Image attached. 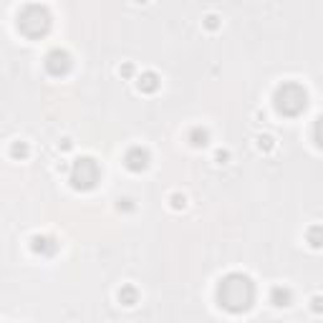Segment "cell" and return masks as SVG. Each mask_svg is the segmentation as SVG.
Returning <instances> with one entry per match:
<instances>
[{"label":"cell","mask_w":323,"mask_h":323,"mask_svg":"<svg viewBox=\"0 0 323 323\" xmlns=\"http://www.w3.org/2000/svg\"><path fill=\"white\" fill-rule=\"evenodd\" d=\"M31 250L41 258H53L58 253V240L53 235H33L31 238Z\"/></svg>","instance_id":"obj_7"},{"label":"cell","mask_w":323,"mask_h":323,"mask_svg":"<svg viewBox=\"0 0 323 323\" xmlns=\"http://www.w3.org/2000/svg\"><path fill=\"white\" fill-rule=\"evenodd\" d=\"M169 204H172V210H185L187 207V197L182 192H172L169 194Z\"/></svg>","instance_id":"obj_15"},{"label":"cell","mask_w":323,"mask_h":323,"mask_svg":"<svg viewBox=\"0 0 323 323\" xmlns=\"http://www.w3.org/2000/svg\"><path fill=\"white\" fill-rule=\"evenodd\" d=\"M270 303L275 308H288L293 303V290L288 285H273L270 288Z\"/></svg>","instance_id":"obj_9"},{"label":"cell","mask_w":323,"mask_h":323,"mask_svg":"<svg viewBox=\"0 0 323 323\" xmlns=\"http://www.w3.org/2000/svg\"><path fill=\"white\" fill-rule=\"evenodd\" d=\"M68 182L76 192H91L96 190V185L101 182V167L94 157H78L71 164V174Z\"/></svg>","instance_id":"obj_4"},{"label":"cell","mask_w":323,"mask_h":323,"mask_svg":"<svg viewBox=\"0 0 323 323\" xmlns=\"http://www.w3.org/2000/svg\"><path fill=\"white\" fill-rule=\"evenodd\" d=\"M149 162H152V154H149V149L146 146H141V144H134L129 146L127 152H124V167L134 172V174H141L146 167H149Z\"/></svg>","instance_id":"obj_6"},{"label":"cell","mask_w":323,"mask_h":323,"mask_svg":"<svg viewBox=\"0 0 323 323\" xmlns=\"http://www.w3.org/2000/svg\"><path fill=\"white\" fill-rule=\"evenodd\" d=\"M58 146H61L64 152H68V149H71L73 144H71V139H61V144H58Z\"/></svg>","instance_id":"obj_22"},{"label":"cell","mask_w":323,"mask_h":323,"mask_svg":"<svg viewBox=\"0 0 323 323\" xmlns=\"http://www.w3.org/2000/svg\"><path fill=\"white\" fill-rule=\"evenodd\" d=\"M159 86H162V78H159L154 71H144V73L136 76V89H139L141 94H157Z\"/></svg>","instance_id":"obj_8"},{"label":"cell","mask_w":323,"mask_h":323,"mask_svg":"<svg viewBox=\"0 0 323 323\" xmlns=\"http://www.w3.org/2000/svg\"><path fill=\"white\" fill-rule=\"evenodd\" d=\"M28 154H31V149H28L25 141H13V144H10V157H13V159L23 162V159H28Z\"/></svg>","instance_id":"obj_13"},{"label":"cell","mask_w":323,"mask_h":323,"mask_svg":"<svg viewBox=\"0 0 323 323\" xmlns=\"http://www.w3.org/2000/svg\"><path fill=\"white\" fill-rule=\"evenodd\" d=\"M116 207H119L122 212H131V210H134V199H131V197H119V199H116Z\"/></svg>","instance_id":"obj_18"},{"label":"cell","mask_w":323,"mask_h":323,"mask_svg":"<svg viewBox=\"0 0 323 323\" xmlns=\"http://www.w3.org/2000/svg\"><path fill=\"white\" fill-rule=\"evenodd\" d=\"M306 243L313 250H323V225H311L306 230Z\"/></svg>","instance_id":"obj_12"},{"label":"cell","mask_w":323,"mask_h":323,"mask_svg":"<svg viewBox=\"0 0 323 323\" xmlns=\"http://www.w3.org/2000/svg\"><path fill=\"white\" fill-rule=\"evenodd\" d=\"M255 298H258V290H255V283L250 275L245 273H227L220 278L217 283V290H215V301L222 311L232 313V316H240V313H248L253 306H255Z\"/></svg>","instance_id":"obj_1"},{"label":"cell","mask_w":323,"mask_h":323,"mask_svg":"<svg viewBox=\"0 0 323 323\" xmlns=\"http://www.w3.org/2000/svg\"><path fill=\"white\" fill-rule=\"evenodd\" d=\"M311 136H313L316 146L323 149V114L321 116H316V122H313V127H311Z\"/></svg>","instance_id":"obj_14"},{"label":"cell","mask_w":323,"mask_h":323,"mask_svg":"<svg viewBox=\"0 0 323 323\" xmlns=\"http://www.w3.org/2000/svg\"><path fill=\"white\" fill-rule=\"evenodd\" d=\"M258 149L260 152H273V149H275V141H273L270 134H260L258 136Z\"/></svg>","instance_id":"obj_16"},{"label":"cell","mask_w":323,"mask_h":323,"mask_svg":"<svg viewBox=\"0 0 323 323\" xmlns=\"http://www.w3.org/2000/svg\"><path fill=\"white\" fill-rule=\"evenodd\" d=\"M15 25H18L20 36H25L28 41H41V38L48 36V31H51V13H48L46 5L28 3V5L20 8Z\"/></svg>","instance_id":"obj_3"},{"label":"cell","mask_w":323,"mask_h":323,"mask_svg":"<svg viewBox=\"0 0 323 323\" xmlns=\"http://www.w3.org/2000/svg\"><path fill=\"white\" fill-rule=\"evenodd\" d=\"M311 311H313L316 316H321L323 313V296H313V298H311Z\"/></svg>","instance_id":"obj_19"},{"label":"cell","mask_w":323,"mask_h":323,"mask_svg":"<svg viewBox=\"0 0 323 323\" xmlns=\"http://www.w3.org/2000/svg\"><path fill=\"white\" fill-rule=\"evenodd\" d=\"M134 71H136V68H134V64H124L122 68H119V73H122L124 78H131V76H134Z\"/></svg>","instance_id":"obj_21"},{"label":"cell","mask_w":323,"mask_h":323,"mask_svg":"<svg viewBox=\"0 0 323 323\" xmlns=\"http://www.w3.org/2000/svg\"><path fill=\"white\" fill-rule=\"evenodd\" d=\"M71 66H73V58H71V53H68L66 48H51V51L46 53V58H43L46 73L53 76V78H64V76H68Z\"/></svg>","instance_id":"obj_5"},{"label":"cell","mask_w":323,"mask_h":323,"mask_svg":"<svg viewBox=\"0 0 323 323\" xmlns=\"http://www.w3.org/2000/svg\"><path fill=\"white\" fill-rule=\"evenodd\" d=\"M215 162H217V164H227V162H230V152H227V149H217V152H215Z\"/></svg>","instance_id":"obj_20"},{"label":"cell","mask_w":323,"mask_h":323,"mask_svg":"<svg viewBox=\"0 0 323 323\" xmlns=\"http://www.w3.org/2000/svg\"><path fill=\"white\" fill-rule=\"evenodd\" d=\"M273 109L280 116L296 119V116H301L308 109V91L298 81H283L273 91Z\"/></svg>","instance_id":"obj_2"},{"label":"cell","mask_w":323,"mask_h":323,"mask_svg":"<svg viewBox=\"0 0 323 323\" xmlns=\"http://www.w3.org/2000/svg\"><path fill=\"white\" fill-rule=\"evenodd\" d=\"M116 298H119V303H122V306L131 308V306H136V303H139V288H136V285H131V283H127V285H122V288H119Z\"/></svg>","instance_id":"obj_10"},{"label":"cell","mask_w":323,"mask_h":323,"mask_svg":"<svg viewBox=\"0 0 323 323\" xmlns=\"http://www.w3.org/2000/svg\"><path fill=\"white\" fill-rule=\"evenodd\" d=\"M187 141L192 144L194 149H204L210 144V131L204 129V127H192V129L187 131Z\"/></svg>","instance_id":"obj_11"},{"label":"cell","mask_w":323,"mask_h":323,"mask_svg":"<svg viewBox=\"0 0 323 323\" xmlns=\"http://www.w3.org/2000/svg\"><path fill=\"white\" fill-rule=\"evenodd\" d=\"M202 23H204V28H207V31H217V28H220V18H217L215 13L204 15V20H202Z\"/></svg>","instance_id":"obj_17"}]
</instances>
